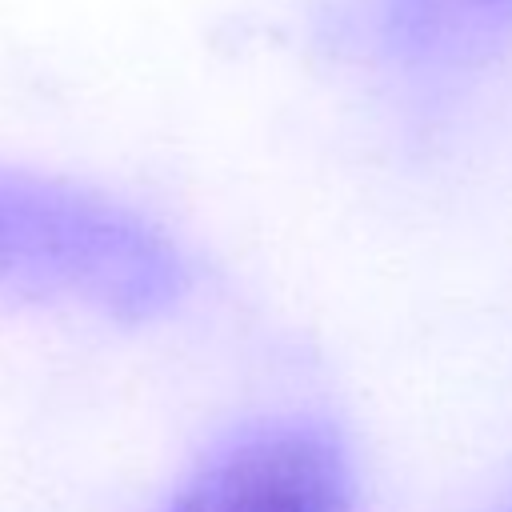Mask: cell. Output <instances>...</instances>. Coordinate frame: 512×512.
<instances>
[{"instance_id":"cell-1","label":"cell","mask_w":512,"mask_h":512,"mask_svg":"<svg viewBox=\"0 0 512 512\" xmlns=\"http://www.w3.org/2000/svg\"><path fill=\"white\" fill-rule=\"evenodd\" d=\"M176 256L80 188L0 168V292L144 316L176 292Z\"/></svg>"},{"instance_id":"cell-2","label":"cell","mask_w":512,"mask_h":512,"mask_svg":"<svg viewBox=\"0 0 512 512\" xmlns=\"http://www.w3.org/2000/svg\"><path fill=\"white\" fill-rule=\"evenodd\" d=\"M168 512H352V468L332 432L272 424L220 448Z\"/></svg>"},{"instance_id":"cell-3","label":"cell","mask_w":512,"mask_h":512,"mask_svg":"<svg viewBox=\"0 0 512 512\" xmlns=\"http://www.w3.org/2000/svg\"><path fill=\"white\" fill-rule=\"evenodd\" d=\"M476 4H504V0H476Z\"/></svg>"}]
</instances>
